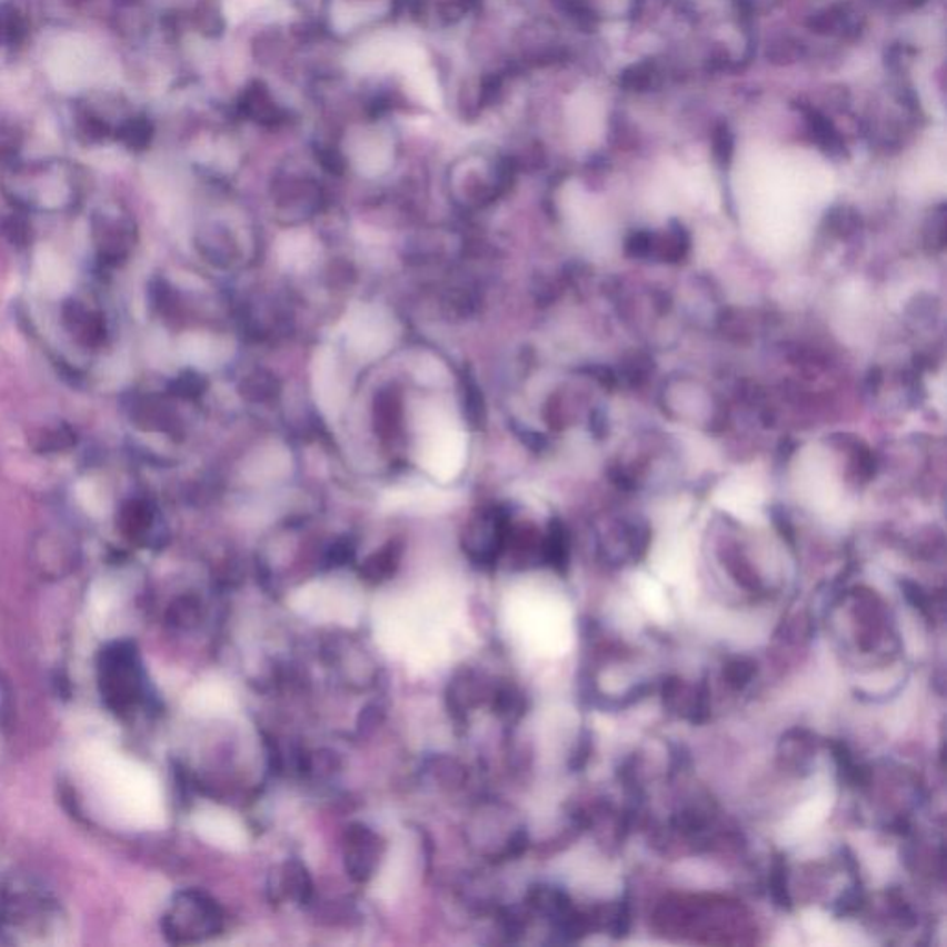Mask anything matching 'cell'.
<instances>
[{"instance_id": "6da1fadb", "label": "cell", "mask_w": 947, "mask_h": 947, "mask_svg": "<svg viewBox=\"0 0 947 947\" xmlns=\"http://www.w3.org/2000/svg\"><path fill=\"white\" fill-rule=\"evenodd\" d=\"M419 461L431 478L447 484L463 470L467 437L448 415L437 411L422 422Z\"/></svg>"}, {"instance_id": "7a4b0ae2", "label": "cell", "mask_w": 947, "mask_h": 947, "mask_svg": "<svg viewBox=\"0 0 947 947\" xmlns=\"http://www.w3.org/2000/svg\"><path fill=\"white\" fill-rule=\"evenodd\" d=\"M426 61L425 49L413 41L400 36H378L358 44L348 54V69L359 74L397 71L403 77Z\"/></svg>"}, {"instance_id": "3957f363", "label": "cell", "mask_w": 947, "mask_h": 947, "mask_svg": "<svg viewBox=\"0 0 947 947\" xmlns=\"http://www.w3.org/2000/svg\"><path fill=\"white\" fill-rule=\"evenodd\" d=\"M395 336V320L386 309L378 306H361L348 319V342L361 358H380L381 353L391 348Z\"/></svg>"}, {"instance_id": "277c9868", "label": "cell", "mask_w": 947, "mask_h": 947, "mask_svg": "<svg viewBox=\"0 0 947 947\" xmlns=\"http://www.w3.org/2000/svg\"><path fill=\"white\" fill-rule=\"evenodd\" d=\"M102 689L111 706L127 710L139 698L141 679L132 651L117 646L106 654L102 665Z\"/></svg>"}, {"instance_id": "5b68a950", "label": "cell", "mask_w": 947, "mask_h": 947, "mask_svg": "<svg viewBox=\"0 0 947 947\" xmlns=\"http://www.w3.org/2000/svg\"><path fill=\"white\" fill-rule=\"evenodd\" d=\"M93 241L99 259L108 267H117L127 261L133 245V227L130 219L121 213L100 211L93 217Z\"/></svg>"}, {"instance_id": "8992f818", "label": "cell", "mask_w": 947, "mask_h": 947, "mask_svg": "<svg viewBox=\"0 0 947 947\" xmlns=\"http://www.w3.org/2000/svg\"><path fill=\"white\" fill-rule=\"evenodd\" d=\"M392 139L381 128L367 127L348 139V156L365 177H378L392 161Z\"/></svg>"}, {"instance_id": "52a82bcc", "label": "cell", "mask_w": 947, "mask_h": 947, "mask_svg": "<svg viewBox=\"0 0 947 947\" xmlns=\"http://www.w3.org/2000/svg\"><path fill=\"white\" fill-rule=\"evenodd\" d=\"M61 320L67 331L77 339L83 348H102L108 341V325L104 315L99 309L89 308L80 300H67L61 308Z\"/></svg>"}, {"instance_id": "ba28073f", "label": "cell", "mask_w": 947, "mask_h": 947, "mask_svg": "<svg viewBox=\"0 0 947 947\" xmlns=\"http://www.w3.org/2000/svg\"><path fill=\"white\" fill-rule=\"evenodd\" d=\"M452 492L436 489L430 485H408L395 489L386 496L387 504L392 509H413V511H439L453 504Z\"/></svg>"}, {"instance_id": "9c48e42d", "label": "cell", "mask_w": 947, "mask_h": 947, "mask_svg": "<svg viewBox=\"0 0 947 947\" xmlns=\"http://www.w3.org/2000/svg\"><path fill=\"white\" fill-rule=\"evenodd\" d=\"M315 391L326 413L336 415L342 403V386L337 376L336 361L322 352L315 363Z\"/></svg>"}, {"instance_id": "30bf717a", "label": "cell", "mask_w": 947, "mask_h": 947, "mask_svg": "<svg viewBox=\"0 0 947 947\" xmlns=\"http://www.w3.org/2000/svg\"><path fill=\"white\" fill-rule=\"evenodd\" d=\"M387 8H389L387 0H345V2H337L331 19L336 28L347 32L380 17Z\"/></svg>"}, {"instance_id": "8fae6325", "label": "cell", "mask_w": 947, "mask_h": 947, "mask_svg": "<svg viewBox=\"0 0 947 947\" xmlns=\"http://www.w3.org/2000/svg\"><path fill=\"white\" fill-rule=\"evenodd\" d=\"M403 78H406V86H408L409 93L413 94V99L419 100L422 104L430 106V108H436V110L441 106V89H439V82H437L433 69L428 61L422 66L415 67L413 71L406 72Z\"/></svg>"}, {"instance_id": "7c38bea8", "label": "cell", "mask_w": 947, "mask_h": 947, "mask_svg": "<svg viewBox=\"0 0 947 947\" xmlns=\"http://www.w3.org/2000/svg\"><path fill=\"white\" fill-rule=\"evenodd\" d=\"M152 524V511L149 504L141 500H132L124 504L119 511V526L128 537L141 539L150 529Z\"/></svg>"}, {"instance_id": "4fadbf2b", "label": "cell", "mask_w": 947, "mask_h": 947, "mask_svg": "<svg viewBox=\"0 0 947 947\" xmlns=\"http://www.w3.org/2000/svg\"><path fill=\"white\" fill-rule=\"evenodd\" d=\"M77 445V433L67 425L50 426L33 437L32 447L38 453H60Z\"/></svg>"}, {"instance_id": "5bb4252c", "label": "cell", "mask_w": 947, "mask_h": 947, "mask_svg": "<svg viewBox=\"0 0 947 947\" xmlns=\"http://www.w3.org/2000/svg\"><path fill=\"white\" fill-rule=\"evenodd\" d=\"M202 831L208 833L213 843L227 846V848H239L245 840L241 827L237 826L232 818L216 815V813L202 821Z\"/></svg>"}, {"instance_id": "9a60e30c", "label": "cell", "mask_w": 947, "mask_h": 947, "mask_svg": "<svg viewBox=\"0 0 947 947\" xmlns=\"http://www.w3.org/2000/svg\"><path fill=\"white\" fill-rule=\"evenodd\" d=\"M2 233L17 248H27L32 241V227L22 213H11L2 221Z\"/></svg>"}, {"instance_id": "2e32d148", "label": "cell", "mask_w": 947, "mask_h": 947, "mask_svg": "<svg viewBox=\"0 0 947 947\" xmlns=\"http://www.w3.org/2000/svg\"><path fill=\"white\" fill-rule=\"evenodd\" d=\"M283 248H287L286 253H281V259L286 261L289 267H306V263L311 261L313 258V252H311V242L306 239V237H295V239H289L287 245H283Z\"/></svg>"}, {"instance_id": "e0dca14e", "label": "cell", "mask_w": 947, "mask_h": 947, "mask_svg": "<svg viewBox=\"0 0 947 947\" xmlns=\"http://www.w3.org/2000/svg\"><path fill=\"white\" fill-rule=\"evenodd\" d=\"M771 896L776 899L777 905L781 907H790V894H788L787 885V868L782 865V860H776L774 870H771Z\"/></svg>"}, {"instance_id": "ac0fdd59", "label": "cell", "mask_w": 947, "mask_h": 947, "mask_svg": "<svg viewBox=\"0 0 947 947\" xmlns=\"http://www.w3.org/2000/svg\"><path fill=\"white\" fill-rule=\"evenodd\" d=\"M757 668H755V662L749 661V659H735V661L729 662L727 665L726 678L729 679V684L732 687H744V685L748 684L749 679L754 678V674Z\"/></svg>"}, {"instance_id": "d6986e66", "label": "cell", "mask_w": 947, "mask_h": 947, "mask_svg": "<svg viewBox=\"0 0 947 947\" xmlns=\"http://www.w3.org/2000/svg\"><path fill=\"white\" fill-rule=\"evenodd\" d=\"M901 587H904L905 598H907L910 606H915L916 609H920L921 615L929 617V600H927V595L921 590L920 585L913 584V581H904Z\"/></svg>"}, {"instance_id": "ffe728a7", "label": "cell", "mask_w": 947, "mask_h": 947, "mask_svg": "<svg viewBox=\"0 0 947 947\" xmlns=\"http://www.w3.org/2000/svg\"><path fill=\"white\" fill-rule=\"evenodd\" d=\"M860 901H863V898H860L859 890H849V893L844 894L843 898L838 899L835 913H837V916L851 915L859 909Z\"/></svg>"}, {"instance_id": "44dd1931", "label": "cell", "mask_w": 947, "mask_h": 947, "mask_svg": "<svg viewBox=\"0 0 947 947\" xmlns=\"http://www.w3.org/2000/svg\"><path fill=\"white\" fill-rule=\"evenodd\" d=\"M590 748H592V738L589 732H585V737L578 744V751L574 755L572 768H584L585 762L589 760Z\"/></svg>"}, {"instance_id": "7402d4cb", "label": "cell", "mask_w": 947, "mask_h": 947, "mask_svg": "<svg viewBox=\"0 0 947 947\" xmlns=\"http://www.w3.org/2000/svg\"><path fill=\"white\" fill-rule=\"evenodd\" d=\"M629 904L624 899L622 904L618 905L617 920H615V935L624 937L629 929Z\"/></svg>"}, {"instance_id": "603a6c76", "label": "cell", "mask_w": 947, "mask_h": 947, "mask_svg": "<svg viewBox=\"0 0 947 947\" xmlns=\"http://www.w3.org/2000/svg\"><path fill=\"white\" fill-rule=\"evenodd\" d=\"M228 2H230V13L239 19L247 17V13H250L256 6L261 4V0H228Z\"/></svg>"}]
</instances>
